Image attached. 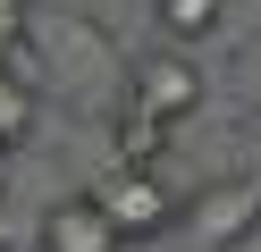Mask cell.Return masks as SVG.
<instances>
[{"label":"cell","instance_id":"7","mask_svg":"<svg viewBox=\"0 0 261 252\" xmlns=\"http://www.w3.org/2000/svg\"><path fill=\"white\" fill-rule=\"evenodd\" d=\"M25 134H34V76L0 67V151H17Z\"/></svg>","mask_w":261,"mask_h":252},{"label":"cell","instance_id":"3","mask_svg":"<svg viewBox=\"0 0 261 252\" xmlns=\"http://www.w3.org/2000/svg\"><path fill=\"white\" fill-rule=\"evenodd\" d=\"M34 244H42V252H126V235L101 218V202H93V193H59L51 210H42Z\"/></svg>","mask_w":261,"mask_h":252},{"label":"cell","instance_id":"6","mask_svg":"<svg viewBox=\"0 0 261 252\" xmlns=\"http://www.w3.org/2000/svg\"><path fill=\"white\" fill-rule=\"evenodd\" d=\"M152 17H160V34H169V42H202V34H219L227 0H152Z\"/></svg>","mask_w":261,"mask_h":252},{"label":"cell","instance_id":"2","mask_svg":"<svg viewBox=\"0 0 261 252\" xmlns=\"http://www.w3.org/2000/svg\"><path fill=\"white\" fill-rule=\"evenodd\" d=\"M126 101H143L152 118H169V126H186L194 109H202V67L186 59V50H143L135 59V84H126Z\"/></svg>","mask_w":261,"mask_h":252},{"label":"cell","instance_id":"8","mask_svg":"<svg viewBox=\"0 0 261 252\" xmlns=\"http://www.w3.org/2000/svg\"><path fill=\"white\" fill-rule=\"evenodd\" d=\"M17 25H25V0H0V42H9Z\"/></svg>","mask_w":261,"mask_h":252},{"label":"cell","instance_id":"5","mask_svg":"<svg viewBox=\"0 0 261 252\" xmlns=\"http://www.w3.org/2000/svg\"><path fill=\"white\" fill-rule=\"evenodd\" d=\"M169 151H177L169 118H152L143 101H118V109H110V168H160V177H169Z\"/></svg>","mask_w":261,"mask_h":252},{"label":"cell","instance_id":"4","mask_svg":"<svg viewBox=\"0 0 261 252\" xmlns=\"http://www.w3.org/2000/svg\"><path fill=\"white\" fill-rule=\"evenodd\" d=\"M253 227H261V177H244V185H211V193L194 202V244H202V252L244 244Z\"/></svg>","mask_w":261,"mask_h":252},{"label":"cell","instance_id":"1","mask_svg":"<svg viewBox=\"0 0 261 252\" xmlns=\"http://www.w3.org/2000/svg\"><path fill=\"white\" fill-rule=\"evenodd\" d=\"M85 193L101 202V218L126 235V244H152V235L177 218V193H169V177H160V168H101Z\"/></svg>","mask_w":261,"mask_h":252},{"label":"cell","instance_id":"9","mask_svg":"<svg viewBox=\"0 0 261 252\" xmlns=\"http://www.w3.org/2000/svg\"><path fill=\"white\" fill-rule=\"evenodd\" d=\"M0 185H9V151H0Z\"/></svg>","mask_w":261,"mask_h":252}]
</instances>
